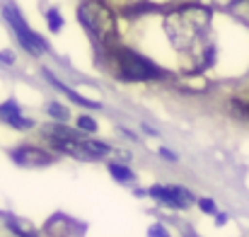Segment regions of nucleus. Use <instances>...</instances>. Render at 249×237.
I'll return each mask as SVG.
<instances>
[{"mask_svg": "<svg viewBox=\"0 0 249 237\" xmlns=\"http://www.w3.org/2000/svg\"><path fill=\"white\" fill-rule=\"evenodd\" d=\"M208 22H211V12L206 7H181L167 15L165 29L177 49H189L203 36Z\"/></svg>", "mask_w": 249, "mask_h": 237, "instance_id": "obj_1", "label": "nucleus"}, {"mask_svg": "<svg viewBox=\"0 0 249 237\" xmlns=\"http://www.w3.org/2000/svg\"><path fill=\"white\" fill-rule=\"evenodd\" d=\"M78 19L102 46L116 44V15L102 0H87L85 5H80Z\"/></svg>", "mask_w": 249, "mask_h": 237, "instance_id": "obj_2", "label": "nucleus"}, {"mask_svg": "<svg viewBox=\"0 0 249 237\" xmlns=\"http://www.w3.org/2000/svg\"><path fill=\"white\" fill-rule=\"evenodd\" d=\"M116 61H119V73L124 80H155L165 75L155 63H150L148 58L138 56L131 49H116Z\"/></svg>", "mask_w": 249, "mask_h": 237, "instance_id": "obj_3", "label": "nucleus"}, {"mask_svg": "<svg viewBox=\"0 0 249 237\" xmlns=\"http://www.w3.org/2000/svg\"><path fill=\"white\" fill-rule=\"evenodd\" d=\"M2 15H5V19L12 24V29H15L17 39L22 41V46H24L29 54L39 56V54H44V51H46V41H44L39 34H34V32L24 24V19L17 15V10H15V7H2Z\"/></svg>", "mask_w": 249, "mask_h": 237, "instance_id": "obj_4", "label": "nucleus"}, {"mask_svg": "<svg viewBox=\"0 0 249 237\" xmlns=\"http://www.w3.org/2000/svg\"><path fill=\"white\" fill-rule=\"evenodd\" d=\"M150 196L160 199L169 208H189V201H191V194L181 186H153Z\"/></svg>", "mask_w": 249, "mask_h": 237, "instance_id": "obj_5", "label": "nucleus"}, {"mask_svg": "<svg viewBox=\"0 0 249 237\" xmlns=\"http://www.w3.org/2000/svg\"><path fill=\"white\" fill-rule=\"evenodd\" d=\"M12 160L19 164V167H44V164H51V155L39 150V148H32V146H22L12 153Z\"/></svg>", "mask_w": 249, "mask_h": 237, "instance_id": "obj_6", "label": "nucleus"}, {"mask_svg": "<svg viewBox=\"0 0 249 237\" xmlns=\"http://www.w3.org/2000/svg\"><path fill=\"white\" fill-rule=\"evenodd\" d=\"M0 119H2L5 124H10V126L19 128V131L32 128V121L19 116V107H17V102H5V104L0 107Z\"/></svg>", "mask_w": 249, "mask_h": 237, "instance_id": "obj_7", "label": "nucleus"}, {"mask_svg": "<svg viewBox=\"0 0 249 237\" xmlns=\"http://www.w3.org/2000/svg\"><path fill=\"white\" fill-rule=\"evenodd\" d=\"M5 223H7V228H10L12 233H17L19 237H39V230H36L29 220H24V218L5 216Z\"/></svg>", "mask_w": 249, "mask_h": 237, "instance_id": "obj_8", "label": "nucleus"}, {"mask_svg": "<svg viewBox=\"0 0 249 237\" xmlns=\"http://www.w3.org/2000/svg\"><path fill=\"white\" fill-rule=\"evenodd\" d=\"M68 233H71V225H68V218H63V216H53V218L46 223V235L66 237Z\"/></svg>", "mask_w": 249, "mask_h": 237, "instance_id": "obj_9", "label": "nucleus"}, {"mask_svg": "<svg viewBox=\"0 0 249 237\" xmlns=\"http://www.w3.org/2000/svg\"><path fill=\"white\" fill-rule=\"evenodd\" d=\"M109 172H111V177L119 179V182H133V172H131L126 164L114 162V164H109Z\"/></svg>", "mask_w": 249, "mask_h": 237, "instance_id": "obj_10", "label": "nucleus"}, {"mask_svg": "<svg viewBox=\"0 0 249 237\" xmlns=\"http://www.w3.org/2000/svg\"><path fill=\"white\" fill-rule=\"evenodd\" d=\"M78 128L85 133H94L97 131V121L92 116H78Z\"/></svg>", "mask_w": 249, "mask_h": 237, "instance_id": "obj_11", "label": "nucleus"}, {"mask_svg": "<svg viewBox=\"0 0 249 237\" xmlns=\"http://www.w3.org/2000/svg\"><path fill=\"white\" fill-rule=\"evenodd\" d=\"M61 27H63V19H61L58 10H49V29L51 32H58Z\"/></svg>", "mask_w": 249, "mask_h": 237, "instance_id": "obj_12", "label": "nucleus"}, {"mask_svg": "<svg viewBox=\"0 0 249 237\" xmlns=\"http://www.w3.org/2000/svg\"><path fill=\"white\" fill-rule=\"evenodd\" d=\"M49 114H51V116H56V119H61V121H66V119H68V109H66V107H61V104H56V102H53V104H49Z\"/></svg>", "mask_w": 249, "mask_h": 237, "instance_id": "obj_13", "label": "nucleus"}, {"mask_svg": "<svg viewBox=\"0 0 249 237\" xmlns=\"http://www.w3.org/2000/svg\"><path fill=\"white\" fill-rule=\"evenodd\" d=\"M198 206H201L203 213H215V203L211 199H198Z\"/></svg>", "mask_w": 249, "mask_h": 237, "instance_id": "obj_14", "label": "nucleus"}, {"mask_svg": "<svg viewBox=\"0 0 249 237\" xmlns=\"http://www.w3.org/2000/svg\"><path fill=\"white\" fill-rule=\"evenodd\" d=\"M148 237H169V233H167L162 225H150V230H148Z\"/></svg>", "mask_w": 249, "mask_h": 237, "instance_id": "obj_15", "label": "nucleus"}, {"mask_svg": "<svg viewBox=\"0 0 249 237\" xmlns=\"http://www.w3.org/2000/svg\"><path fill=\"white\" fill-rule=\"evenodd\" d=\"M0 61H7V63H12V54H0Z\"/></svg>", "mask_w": 249, "mask_h": 237, "instance_id": "obj_16", "label": "nucleus"}, {"mask_svg": "<svg viewBox=\"0 0 249 237\" xmlns=\"http://www.w3.org/2000/svg\"><path fill=\"white\" fill-rule=\"evenodd\" d=\"M237 2H245V0H232V5H237Z\"/></svg>", "mask_w": 249, "mask_h": 237, "instance_id": "obj_17", "label": "nucleus"}, {"mask_svg": "<svg viewBox=\"0 0 249 237\" xmlns=\"http://www.w3.org/2000/svg\"><path fill=\"white\" fill-rule=\"evenodd\" d=\"M247 116H249V107H247Z\"/></svg>", "mask_w": 249, "mask_h": 237, "instance_id": "obj_18", "label": "nucleus"}]
</instances>
